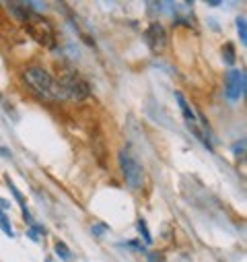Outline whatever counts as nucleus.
Masks as SVG:
<instances>
[{
	"label": "nucleus",
	"instance_id": "1",
	"mask_svg": "<svg viewBox=\"0 0 247 262\" xmlns=\"http://www.w3.org/2000/svg\"><path fill=\"white\" fill-rule=\"evenodd\" d=\"M23 79L25 83L43 99L47 101H64V93H62L58 81L45 71V69H39V67H31L23 73Z\"/></svg>",
	"mask_w": 247,
	"mask_h": 262
},
{
	"label": "nucleus",
	"instance_id": "2",
	"mask_svg": "<svg viewBox=\"0 0 247 262\" xmlns=\"http://www.w3.org/2000/svg\"><path fill=\"white\" fill-rule=\"evenodd\" d=\"M58 85H60V89H62V93H64L66 99L83 101V99H87V97L91 95L89 83H87L81 75H77V73H72V71H66L64 75H62L60 81H58Z\"/></svg>",
	"mask_w": 247,
	"mask_h": 262
},
{
	"label": "nucleus",
	"instance_id": "3",
	"mask_svg": "<svg viewBox=\"0 0 247 262\" xmlns=\"http://www.w3.org/2000/svg\"><path fill=\"white\" fill-rule=\"evenodd\" d=\"M25 25H27L29 35H31L37 43H41V46H45V48H54V46H56V33H54V27H52L43 17L31 13V15L27 17Z\"/></svg>",
	"mask_w": 247,
	"mask_h": 262
},
{
	"label": "nucleus",
	"instance_id": "4",
	"mask_svg": "<svg viewBox=\"0 0 247 262\" xmlns=\"http://www.w3.org/2000/svg\"><path fill=\"white\" fill-rule=\"evenodd\" d=\"M119 167L124 171V180L130 188H140L142 182H144V171L140 167V163L130 155L128 149L119 151Z\"/></svg>",
	"mask_w": 247,
	"mask_h": 262
},
{
	"label": "nucleus",
	"instance_id": "5",
	"mask_svg": "<svg viewBox=\"0 0 247 262\" xmlns=\"http://www.w3.org/2000/svg\"><path fill=\"white\" fill-rule=\"evenodd\" d=\"M225 93L231 101H237L245 93V75L241 71H229L225 79Z\"/></svg>",
	"mask_w": 247,
	"mask_h": 262
},
{
	"label": "nucleus",
	"instance_id": "6",
	"mask_svg": "<svg viewBox=\"0 0 247 262\" xmlns=\"http://www.w3.org/2000/svg\"><path fill=\"white\" fill-rule=\"evenodd\" d=\"M144 41L153 52H163L167 46V31L163 29V25L153 23L149 25V29L144 31Z\"/></svg>",
	"mask_w": 247,
	"mask_h": 262
},
{
	"label": "nucleus",
	"instance_id": "7",
	"mask_svg": "<svg viewBox=\"0 0 247 262\" xmlns=\"http://www.w3.org/2000/svg\"><path fill=\"white\" fill-rule=\"evenodd\" d=\"M7 186H9V190L13 192V196H15V201L19 203V207H21V211H23V217L27 219V221H31V215H29V211H27V205H25V199H23V194L17 190V186L7 178Z\"/></svg>",
	"mask_w": 247,
	"mask_h": 262
},
{
	"label": "nucleus",
	"instance_id": "8",
	"mask_svg": "<svg viewBox=\"0 0 247 262\" xmlns=\"http://www.w3.org/2000/svg\"><path fill=\"white\" fill-rule=\"evenodd\" d=\"M9 11H13V15H15L17 19H21L23 23H25L27 17L31 15L29 7H27V5H21V3H11V5H9Z\"/></svg>",
	"mask_w": 247,
	"mask_h": 262
},
{
	"label": "nucleus",
	"instance_id": "9",
	"mask_svg": "<svg viewBox=\"0 0 247 262\" xmlns=\"http://www.w3.org/2000/svg\"><path fill=\"white\" fill-rule=\"evenodd\" d=\"M177 103H179V107H181V112L185 116V122H196V114L192 112V107L188 105V101H185V97L181 93H177Z\"/></svg>",
	"mask_w": 247,
	"mask_h": 262
},
{
	"label": "nucleus",
	"instance_id": "10",
	"mask_svg": "<svg viewBox=\"0 0 247 262\" xmlns=\"http://www.w3.org/2000/svg\"><path fill=\"white\" fill-rule=\"evenodd\" d=\"M54 252H56V254H58L62 260H70V258H72V252L66 248V244H64V242H56Z\"/></svg>",
	"mask_w": 247,
	"mask_h": 262
},
{
	"label": "nucleus",
	"instance_id": "11",
	"mask_svg": "<svg viewBox=\"0 0 247 262\" xmlns=\"http://www.w3.org/2000/svg\"><path fill=\"white\" fill-rule=\"evenodd\" d=\"M0 227H3V231L9 235V237H13L15 233H13V229H11V221H9V217H7V213L0 209Z\"/></svg>",
	"mask_w": 247,
	"mask_h": 262
},
{
	"label": "nucleus",
	"instance_id": "12",
	"mask_svg": "<svg viewBox=\"0 0 247 262\" xmlns=\"http://www.w3.org/2000/svg\"><path fill=\"white\" fill-rule=\"evenodd\" d=\"M223 56H225V62L227 64H233L235 62V48H233V43H225L223 46Z\"/></svg>",
	"mask_w": 247,
	"mask_h": 262
},
{
	"label": "nucleus",
	"instance_id": "13",
	"mask_svg": "<svg viewBox=\"0 0 247 262\" xmlns=\"http://www.w3.org/2000/svg\"><path fill=\"white\" fill-rule=\"evenodd\" d=\"M237 31H239L241 43H247V31H245V17H237Z\"/></svg>",
	"mask_w": 247,
	"mask_h": 262
},
{
	"label": "nucleus",
	"instance_id": "14",
	"mask_svg": "<svg viewBox=\"0 0 247 262\" xmlns=\"http://www.w3.org/2000/svg\"><path fill=\"white\" fill-rule=\"evenodd\" d=\"M138 231L142 233L144 244H153V237H151V233H149V227H146V221H144V219H140V221H138Z\"/></svg>",
	"mask_w": 247,
	"mask_h": 262
},
{
	"label": "nucleus",
	"instance_id": "15",
	"mask_svg": "<svg viewBox=\"0 0 247 262\" xmlns=\"http://www.w3.org/2000/svg\"><path fill=\"white\" fill-rule=\"evenodd\" d=\"M91 231H93L95 235H101L103 231H107V227H105V225H101V223H97V225H93V227H91Z\"/></svg>",
	"mask_w": 247,
	"mask_h": 262
},
{
	"label": "nucleus",
	"instance_id": "16",
	"mask_svg": "<svg viewBox=\"0 0 247 262\" xmlns=\"http://www.w3.org/2000/svg\"><path fill=\"white\" fill-rule=\"evenodd\" d=\"M243 145H245V141L237 143V147H235V153H243Z\"/></svg>",
	"mask_w": 247,
	"mask_h": 262
},
{
	"label": "nucleus",
	"instance_id": "17",
	"mask_svg": "<svg viewBox=\"0 0 247 262\" xmlns=\"http://www.w3.org/2000/svg\"><path fill=\"white\" fill-rule=\"evenodd\" d=\"M0 155H3V157H11V151L5 149V147H0Z\"/></svg>",
	"mask_w": 247,
	"mask_h": 262
},
{
	"label": "nucleus",
	"instance_id": "18",
	"mask_svg": "<svg viewBox=\"0 0 247 262\" xmlns=\"http://www.w3.org/2000/svg\"><path fill=\"white\" fill-rule=\"evenodd\" d=\"M27 235H29V237H31V239H35V242H37V239H39V237H37V233H35V231H33V229H29V231H27Z\"/></svg>",
	"mask_w": 247,
	"mask_h": 262
},
{
	"label": "nucleus",
	"instance_id": "19",
	"mask_svg": "<svg viewBox=\"0 0 247 262\" xmlns=\"http://www.w3.org/2000/svg\"><path fill=\"white\" fill-rule=\"evenodd\" d=\"M0 209H3V211H5V209H9V203H7L5 199H0Z\"/></svg>",
	"mask_w": 247,
	"mask_h": 262
}]
</instances>
